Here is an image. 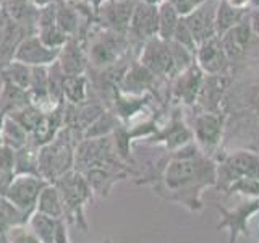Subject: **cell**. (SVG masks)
Returning a JSON list of instances; mask_svg holds the SVG:
<instances>
[{"instance_id": "obj_6", "label": "cell", "mask_w": 259, "mask_h": 243, "mask_svg": "<svg viewBox=\"0 0 259 243\" xmlns=\"http://www.w3.org/2000/svg\"><path fill=\"white\" fill-rule=\"evenodd\" d=\"M138 62L144 65L157 78L174 79L175 76L180 75L174 59V51L170 40H164L157 36L146 40L143 44V51Z\"/></svg>"}, {"instance_id": "obj_38", "label": "cell", "mask_w": 259, "mask_h": 243, "mask_svg": "<svg viewBox=\"0 0 259 243\" xmlns=\"http://www.w3.org/2000/svg\"><path fill=\"white\" fill-rule=\"evenodd\" d=\"M7 117L13 118L16 124H20L24 130H26L28 133H31L32 130H34L39 125L40 118L44 117V110L39 109L37 105H34V104L31 102V104L24 105V107H21L18 110L10 112Z\"/></svg>"}, {"instance_id": "obj_24", "label": "cell", "mask_w": 259, "mask_h": 243, "mask_svg": "<svg viewBox=\"0 0 259 243\" xmlns=\"http://www.w3.org/2000/svg\"><path fill=\"white\" fill-rule=\"evenodd\" d=\"M2 12L10 23L18 24V26L36 34L39 8H36L29 0H2Z\"/></svg>"}, {"instance_id": "obj_40", "label": "cell", "mask_w": 259, "mask_h": 243, "mask_svg": "<svg viewBox=\"0 0 259 243\" xmlns=\"http://www.w3.org/2000/svg\"><path fill=\"white\" fill-rule=\"evenodd\" d=\"M227 194H240L246 199H256L259 198V180L257 178H240L233 182L229 188L225 190Z\"/></svg>"}, {"instance_id": "obj_2", "label": "cell", "mask_w": 259, "mask_h": 243, "mask_svg": "<svg viewBox=\"0 0 259 243\" xmlns=\"http://www.w3.org/2000/svg\"><path fill=\"white\" fill-rule=\"evenodd\" d=\"M78 141V136L65 127L51 143L39 148V175L47 183H55L70 170H75Z\"/></svg>"}, {"instance_id": "obj_56", "label": "cell", "mask_w": 259, "mask_h": 243, "mask_svg": "<svg viewBox=\"0 0 259 243\" xmlns=\"http://www.w3.org/2000/svg\"><path fill=\"white\" fill-rule=\"evenodd\" d=\"M0 4H2V0H0Z\"/></svg>"}, {"instance_id": "obj_1", "label": "cell", "mask_w": 259, "mask_h": 243, "mask_svg": "<svg viewBox=\"0 0 259 243\" xmlns=\"http://www.w3.org/2000/svg\"><path fill=\"white\" fill-rule=\"evenodd\" d=\"M138 183H149L162 199L199 213L204 208L202 193L217 183V162L202 152L196 141H191L167 152L152 172Z\"/></svg>"}, {"instance_id": "obj_31", "label": "cell", "mask_w": 259, "mask_h": 243, "mask_svg": "<svg viewBox=\"0 0 259 243\" xmlns=\"http://www.w3.org/2000/svg\"><path fill=\"white\" fill-rule=\"evenodd\" d=\"M89 97V79L86 75L67 76L63 81V99L67 104L79 105Z\"/></svg>"}, {"instance_id": "obj_5", "label": "cell", "mask_w": 259, "mask_h": 243, "mask_svg": "<svg viewBox=\"0 0 259 243\" xmlns=\"http://www.w3.org/2000/svg\"><path fill=\"white\" fill-rule=\"evenodd\" d=\"M109 164H123V160L118 157L115 151L112 135L102 138H86V140L78 141L75 149V170L84 172L91 167Z\"/></svg>"}, {"instance_id": "obj_43", "label": "cell", "mask_w": 259, "mask_h": 243, "mask_svg": "<svg viewBox=\"0 0 259 243\" xmlns=\"http://www.w3.org/2000/svg\"><path fill=\"white\" fill-rule=\"evenodd\" d=\"M168 2L174 5L178 15H180L182 18H185V16H188L194 10H198L199 7L210 2V0H168Z\"/></svg>"}, {"instance_id": "obj_15", "label": "cell", "mask_w": 259, "mask_h": 243, "mask_svg": "<svg viewBox=\"0 0 259 243\" xmlns=\"http://www.w3.org/2000/svg\"><path fill=\"white\" fill-rule=\"evenodd\" d=\"M60 49H51L44 46L36 34H29L18 44L13 60L21 62L28 67H51L59 60Z\"/></svg>"}, {"instance_id": "obj_54", "label": "cell", "mask_w": 259, "mask_h": 243, "mask_svg": "<svg viewBox=\"0 0 259 243\" xmlns=\"http://www.w3.org/2000/svg\"><path fill=\"white\" fill-rule=\"evenodd\" d=\"M0 146H2V140H0Z\"/></svg>"}, {"instance_id": "obj_19", "label": "cell", "mask_w": 259, "mask_h": 243, "mask_svg": "<svg viewBox=\"0 0 259 243\" xmlns=\"http://www.w3.org/2000/svg\"><path fill=\"white\" fill-rule=\"evenodd\" d=\"M219 0H210V2L199 7L188 16H185L186 26L190 28L191 34L196 40V44L206 43L207 39L215 37V12H217Z\"/></svg>"}, {"instance_id": "obj_50", "label": "cell", "mask_w": 259, "mask_h": 243, "mask_svg": "<svg viewBox=\"0 0 259 243\" xmlns=\"http://www.w3.org/2000/svg\"><path fill=\"white\" fill-rule=\"evenodd\" d=\"M5 117H7V113H5V112H2V110H0V130H2V127H4Z\"/></svg>"}, {"instance_id": "obj_7", "label": "cell", "mask_w": 259, "mask_h": 243, "mask_svg": "<svg viewBox=\"0 0 259 243\" xmlns=\"http://www.w3.org/2000/svg\"><path fill=\"white\" fill-rule=\"evenodd\" d=\"M128 46L130 44L126 34H118V32L104 29L99 36H96V39L91 43V47L88 49L89 63L99 70L110 68L121 62Z\"/></svg>"}, {"instance_id": "obj_49", "label": "cell", "mask_w": 259, "mask_h": 243, "mask_svg": "<svg viewBox=\"0 0 259 243\" xmlns=\"http://www.w3.org/2000/svg\"><path fill=\"white\" fill-rule=\"evenodd\" d=\"M29 2L34 5L36 8H44L47 5H51L52 4V0H29Z\"/></svg>"}, {"instance_id": "obj_47", "label": "cell", "mask_w": 259, "mask_h": 243, "mask_svg": "<svg viewBox=\"0 0 259 243\" xmlns=\"http://www.w3.org/2000/svg\"><path fill=\"white\" fill-rule=\"evenodd\" d=\"M227 2L237 10H251V0H227Z\"/></svg>"}, {"instance_id": "obj_20", "label": "cell", "mask_w": 259, "mask_h": 243, "mask_svg": "<svg viewBox=\"0 0 259 243\" xmlns=\"http://www.w3.org/2000/svg\"><path fill=\"white\" fill-rule=\"evenodd\" d=\"M229 76L219 75V76H206L202 88L199 91L198 101L194 107H198L199 112H210V113H222L221 104L224 101V96L227 88H229Z\"/></svg>"}, {"instance_id": "obj_3", "label": "cell", "mask_w": 259, "mask_h": 243, "mask_svg": "<svg viewBox=\"0 0 259 243\" xmlns=\"http://www.w3.org/2000/svg\"><path fill=\"white\" fill-rule=\"evenodd\" d=\"M60 191L65 208V222L76 225L79 230L88 232L89 225L86 221L84 209L93 201L94 193L88 185L84 175L78 170H70L54 183Z\"/></svg>"}, {"instance_id": "obj_8", "label": "cell", "mask_w": 259, "mask_h": 243, "mask_svg": "<svg viewBox=\"0 0 259 243\" xmlns=\"http://www.w3.org/2000/svg\"><path fill=\"white\" fill-rule=\"evenodd\" d=\"M47 182L42 177L37 175H15L13 180L5 190L4 196L18 208L26 216H32L36 213V205L39 194L46 188Z\"/></svg>"}, {"instance_id": "obj_30", "label": "cell", "mask_w": 259, "mask_h": 243, "mask_svg": "<svg viewBox=\"0 0 259 243\" xmlns=\"http://www.w3.org/2000/svg\"><path fill=\"white\" fill-rule=\"evenodd\" d=\"M0 86H2L0 88V110L5 112L7 115L31 104L28 91L10 83H0Z\"/></svg>"}, {"instance_id": "obj_11", "label": "cell", "mask_w": 259, "mask_h": 243, "mask_svg": "<svg viewBox=\"0 0 259 243\" xmlns=\"http://www.w3.org/2000/svg\"><path fill=\"white\" fill-rule=\"evenodd\" d=\"M84 175L88 185L91 186L93 193L99 198H107L112 188L118 182L135 175L130 164H109V166H97L81 172Z\"/></svg>"}, {"instance_id": "obj_41", "label": "cell", "mask_w": 259, "mask_h": 243, "mask_svg": "<svg viewBox=\"0 0 259 243\" xmlns=\"http://www.w3.org/2000/svg\"><path fill=\"white\" fill-rule=\"evenodd\" d=\"M177 44H180L183 46L185 49H188V51L191 54H196V49H198V44H196V40H194L193 34H191V31L190 28L186 26V23L185 20L182 18L180 23H178V26H177V31H175V34H174V39Z\"/></svg>"}, {"instance_id": "obj_4", "label": "cell", "mask_w": 259, "mask_h": 243, "mask_svg": "<svg viewBox=\"0 0 259 243\" xmlns=\"http://www.w3.org/2000/svg\"><path fill=\"white\" fill-rule=\"evenodd\" d=\"M217 162L215 188L225 193L229 186L240 178H257L259 180V154L240 149L225 154Z\"/></svg>"}, {"instance_id": "obj_18", "label": "cell", "mask_w": 259, "mask_h": 243, "mask_svg": "<svg viewBox=\"0 0 259 243\" xmlns=\"http://www.w3.org/2000/svg\"><path fill=\"white\" fill-rule=\"evenodd\" d=\"M65 104L67 102H60L51 110L44 112L39 125L29 133V144L39 149L51 143L62 132L65 128Z\"/></svg>"}, {"instance_id": "obj_21", "label": "cell", "mask_w": 259, "mask_h": 243, "mask_svg": "<svg viewBox=\"0 0 259 243\" xmlns=\"http://www.w3.org/2000/svg\"><path fill=\"white\" fill-rule=\"evenodd\" d=\"M57 62L67 76L84 75L89 67L88 49H84V44L81 43L79 37H70L67 44L60 49V55Z\"/></svg>"}, {"instance_id": "obj_39", "label": "cell", "mask_w": 259, "mask_h": 243, "mask_svg": "<svg viewBox=\"0 0 259 243\" xmlns=\"http://www.w3.org/2000/svg\"><path fill=\"white\" fill-rule=\"evenodd\" d=\"M49 71V97L54 105L65 102L63 99V81H65V73L62 71L59 62L52 63L51 67H47Z\"/></svg>"}, {"instance_id": "obj_34", "label": "cell", "mask_w": 259, "mask_h": 243, "mask_svg": "<svg viewBox=\"0 0 259 243\" xmlns=\"http://www.w3.org/2000/svg\"><path fill=\"white\" fill-rule=\"evenodd\" d=\"M182 16L174 8V5L168 2H162L159 5V26H157V37L164 40H172L177 31L178 23Z\"/></svg>"}, {"instance_id": "obj_26", "label": "cell", "mask_w": 259, "mask_h": 243, "mask_svg": "<svg viewBox=\"0 0 259 243\" xmlns=\"http://www.w3.org/2000/svg\"><path fill=\"white\" fill-rule=\"evenodd\" d=\"M36 213L55 219V221H65L63 201H62L59 188H57L54 183H47L46 188L40 191L37 205H36Z\"/></svg>"}, {"instance_id": "obj_10", "label": "cell", "mask_w": 259, "mask_h": 243, "mask_svg": "<svg viewBox=\"0 0 259 243\" xmlns=\"http://www.w3.org/2000/svg\"><path fill=\"white\" fill-rule=\"evenodd\" d=\"M224 124L225 117L224 113H210L201 112L193 117V136L196 140V144L201 151L212 157V154L222 143L224 136Z\"/></svg>"}, {"instance_id": "obj_32", "label": "cell", "mask_w": 259, "mask_h": 243, "mask_svg": "<svg viewBox=\"0 0 259 243\" xmlns=\"http://www.w3.org/2000/svg\"><path fill=\"white\" fill-rule=\"evenodd\" d=\"M15 175H39V149L32 144L15 151Z\"/></svg>"}, {"instance_id": "obj_37", "label": "cell", "mask_w": 259, "mask_h": 243, "mask_svg": "<svg viewBox=\"0 0 259 243\" xmlns=\"http://www.w3.org/2000/svg\"><path fill=\"white\" fill-rule=\"evenodd\" d=\"M57 224H59V221H55V219L34 213L29 217L28 227L34 232V235L40 240V243H55Z\"/></svg>"}, {"instance_id": "obj_28", "label": "cell", "mask_w": 259, "mask_h": 243, "mask_svg": "<svg viewBox=\"0 0 259 243\" xmlns=\"http://www.w3.org/2000/svg\"><path fill=\"white\" fill-rule=\"evenodd\" d=\"M249 12V10H248ZM246 10H237L232 5H229L227 0H219L217 12H215V34L217 37H222L227 31H230L233 26L248 16Z\"/></svg>"}, {"instance_id": "obj_29", "label": "cell", "mask_w": 259, "mask_h": 243, "mask_svg": "<svg viewBox=\"0 0 259 243\" xmlns=\"http://www.w3.org/2000/svg\"><path fill=\"white\" fill-rule=\"evenodd\" d=\"M29 222V216L13 206L5 196H0V238L7 241V235L12 229L20 225H26Z\"/></svg>"}, {"instance_id": "obj_14", "label": "cell", "mask_w": 259, "mask_h": 243, "mask_svg": "<svg viewBox=\"0 0 259 243\" xmlns=\"http://www.w3.org/2000/svg\"><path fill=\"white\" fill-rule=\"evenodd\" d=\"M194 62L206 76L229 75L230 60L225 54L221 37H210L198 46L194 54Z\"/></svg>"}, {"instance_id": "obj_51", "label": "cell", "mask_w": 259, "mask_h": 243, "mask_svg": "<svg viewBox=\"0 0 259 243\" xmlns=\"http://www.w3.org/2000/svg\"><path fill=\"white\" fill-rule=\"evenodd\" d=\"M251 8H259V0H251Z\"/></svg>"}, {"instance_id": "obj_17", "label": "cell", "mask_w": 259, "mask_h": 243, "mask_svg": "<svg viewBox=\"0 0 259 243\" xmlns=\"http://www.w3.org/2000/svg\"><path fill=\"white\" fill-rule=\"evenodd\" d=\"M159 26V5L138 2L128 26V34L144 44L146 40L157 36Z\"/></svg>"}, {"instance_id": "obj_27", "label": "cell", "mask_w": 259, "mask_h": 243, "mask_svg": "<svg viewBox=\"0 0 259 243\" xmlns=\"http://www.w3.org/2000/svg\"><path fill=\"white\" fill-rule=\"evenodd\" d=\"M55 21L68 37H75L79 32V15L76 7L67 0H54Z\"/></svg>"}, {"instance_id": "obj_13", "label": "cell", "mask_w": 259, "mask_h": 243, "mask_svg": "<svg viewBox=\"0 0 259 243\" xmlns=\"http://www.w3.org/2000/svg\"><path fill=\"white\" fill-rule=\"evenodd\" d=\"M182 113L183 112H182L180 107L175 109L172 115H170L167 124L164 127H159L157 132L154 133L151 138H148L149 143H152V144L154 143H162L165 146V149L168 152H174L177 149L183 148L185 144L194 141L193 130L185 122Z\"/></svg>"}, {"instance_id": "obj_35", "label": "cell", "mask_w": 259, "mask_h": 243, "mask_svg": "<svg viewBox=\"0 0 259 243\" xmlns=\"http://www.w3.org/2000/svg\"><path fill=\"white\" fill-rule=\"evenodd\" d=\"M0 140H2V144L18 151L29 143V133L13 118L5 117L4 127L0 130Z\"/></svg>"}, {"instance_id": "obj_45", "label": "cell", "mask_w": 259, "mask_h": 243, "mask_svg": "<svg viewBox=\"0 0 259 243\" xmlns=\"http://www.w3.org/2000/svg\"><path fill=\"white\" fill-rule=\"evenodd\" d=\"M248 23L253 31V36L259 37V8H251L248 12Z\"/></svg>"}, {"instance_id": "obj_16", "label": "cell", "mask_w": 259, "mask_h": 243, "mask_svg": "<svg viewBox=\"0 0 259 243\" xmlns=\"http://www.w3.org/2000/svg\"><path fill=\"white\" fill-rule=\"evenodd\" d=\"M206 75L201 71V68L194 62L191 67L183 70L180 75L174 78V86H172V97L183 105L188 107H194V104L198 101L199 91L204 83Z\"/></svg>"}, {"instance_id": "obj_52", "label": "cell", "mask_w": 259, "mask_h": 243, "mask_svg": "<svg viewBox=\"0 0 259 243\" xmlns=\"http://www.w3.org/2000/svg\"><path fill=\"white\" fill-rule=\"evenodd\" d=\"M102 243H112V241H110V240H109V238H105V240H104V241H102Z\"/></svg>"}, {"instance_id": "obj_57", "label": "cell", "mask_w": 259, "mask_h": 243, "mask_svg": "<svg viewBox=\"0 0 259 243\" xmlns=\"http://www.w3.org/2000/svg\"><path fill=\"white\" fill-rule=\"evenodd\" d=\"M4 243H5V241H4Z\"/></svg>"}, {"instance_id": "obj_12", "label": "cell", "mask_w": 259, "mask_h": 243, "mask_svg": "<svg viewBox=\"0 0 259 243\" xmlns=\"http://www.w3.org/2000/svg\"><path fill=\"white\" fill-rule=\"evenodd\" d=\"M135 0H104L96 10V23H99L105 31L128 34V26L135 12Z\"/></svg>"}, {"instance_id": "obj_53", "label": "cell", "mask_w": 259, "mask_h": 243, "mask_svg": "<svg viewBox=\"0 0 259 243\" xmlns=\"http://www.w3.org/2000/svg\"><path fill=\"white\" fill-rule=\"evenodd\" d=\"M160 2H167V0H160Z\"/></svg>"}, {"instance_id": "obj_44", "label": "cell", "mask_w": 259, "mask_h": 243, "mask_svg": "<svg viewBox=\"0 0 259 243\" xmlns=\"http://www.w3.org/2000/svg\"><path fill=\"white\" fill-rule=\"evenodd\" d=\"M0 170L5 174L15 175V149L2 144L0 146Z\"/></svg>"}, {"instance_id": "obj_42", "label": "cell", "mask_w": 259, "mask_h": 243, "mask_svg": "<svg viewBox=\"0 0 259 243\" xmlns=\"http://www.w3.org/2000/svg\"><path fill=\"white\" fill-rule=\"evenodd\" d=\"M7 243H40V240L34 235L28 224L15 227L7 235Z\"/></svg>"}, {"instance_id": "obj_9", "label": "cell", "mask_w": 259, "mask_h": 243, "mask_svg": "<svg viewBox=\"0 0 259 243\" xmlns=\"http://www.w3.org/2000/svg\"><path fill=\"white\" fill-rule=\"evenodd\" d=\"M215 209L222 217L217 224V229H227L229 230V243H237L238 238L249 235L248 224L259 213V198L243 201L233 209H227L221 205H215Z\"/></svg>"}, {"instance_id": "obj_22", "label": "cell", "mask_w": 259, "mask_h": 243, "mask_svg": "<svg viewBox=\"0 0 259 243\" xmlns=\"http://www.w3.org/2000/svg\"><path fill=\"white\" fill-rule=\"evenodd\" d=\"M156 79L157 76H154L144 65L135 60L132 65H128L118 89L121 93L133 96L149 94V91H152V88L156 86Z\"/></svg>"}, {"instance_id": "obj_33", "label": "cell", "mask_w": 259, "mask_h": 243, "mask_svg": "<svg viewBox=\"0 0 259 243\" xmlns=\"http://www.w3.org/2000/svg\"><path fill=\"white\" fill-rule=\"evenodd\" d=\"M31 73H32V67H28V65H24L21 62L12 60L4 68H0V83H10L24 89V91H28L31 83Z\"/></svg>"}, {"instance_id": "obj_23", "label": "cell", "mask_w": 259, "mask_h": 243, "mask_svg": "<svg viewBox=\"0 0 259 243\" xmlns=\"http://www.w3.org/2000/svg\"><path fill=\"white\" fill-rule=\"evenodd\" d=\"M251 39H253V31L249 28L248 16L241 23H238L237 26H233L230 31H227L221 37L222 46L225 49V54L229 57L230 63L241 60L243 57L246 55Z\"/></svg>"}, {"instance_id": "obj_25", "label": "cell", "mask_w": 259, "mask_h": 243, "mask_svg": "<svg viewBox=\"0 0 259 243\" xmlns=\"http://www.w3.org/2000/svg\"><path fill=\"white\" fill-rule=\"evenodd\" d=\"M152 96L151 94H143V96H133V94H125L121 93L118 88L113 89V113L118 117V120L123 125L128 122H132L136 115L144 110V107L151 102Z\"/></svg>"}, {"instance_id": "obj_55", "label": "cell", "mask_w": 259, "mask_h": 243, "mask_svg": "<svg viewBox=\"0 0 259 243\" xmlns=\"http://www.w3.org/2000/svg\"><path fill=\"white\" fill-rule=\"evenodd\" d=\"M67 2H71V0H67Z\"/></svg>"}, {"instance_id": "obj_36", "label": "cell", "mask_w": 259, "mask_h": 243, "mask_svg": "<svg viewBox=\"0 0 259 243\" xmlns=\"http://www.w3.org/2000/svg\"><path fill=\"white\" fill-rule=\"evenodd\" d=\"M121 125V122L112 110L105 109L99 117H97L89 128L84 132L83 140L86 138H102V136H110L115 130Z\"/></svg>"}, {"instance_id": "obj_46", "label": "cell", "mask_w": 259, "mask_h": 243, "mask_svg": "<svg viewBox=\"0 0 259 243\" xmlns=\"http://www.w3.org/2000/svg\"><path fill=\"white\" fill-rule=\"evenodd\" d=\"M15 175H10V174H5L0 170V196H4L5 190L8 188V185H10V182L13 180Z\"/></svg>"}, {"instance_id": "obj_48", "label": "cell", "mask_w": 259, "mask_h": 243, "mask_svg": "<svg viewBox=\"0 0 259 243\" xmlns=\"http://www.w3.org/2000/svg\"><path fill=\"white\" fill-rule=\"evenodd\" d=\"M79 2H83V4L89 5V7H91V8H93V10L96 12V10H97V8H99V7H101V4L104 2V0H79Z\"/></svg>"}]
</instances>
